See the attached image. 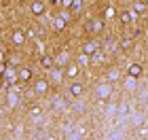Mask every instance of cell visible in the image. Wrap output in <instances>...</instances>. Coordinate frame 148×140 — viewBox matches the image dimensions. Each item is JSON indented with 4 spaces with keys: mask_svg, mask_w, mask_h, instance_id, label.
Masks as SVG:
<instances>
[{
    "mask_svg": "<svg viewBox=\"0 0 148 140\" xmlns=\"http://www.w3.org/2000/svg\"><path fill=\"white\" fill-rule=\"evenodd\" d=\"M30 11H32V15H45V11H47V0H30Z\"/></svg>",
    "mask_w": 148,
    "mask_h": 140,
    "instance_id": "6da1fadb",
    "label": "cell"
},
{
    "mask_svg": "<svg viewBox=\"0 0 148 140\" xmlns=\"http://www.w3.org/2000/svg\"><path fill=\"white\" fill-rule=\"evenodd\" d=\"M32 89H34L36 96H45V93L51 89V81H49V79H38V81L34 83V87H32Z\"/></svg>",
    "mask_w": 148,
    "mask_h": 140,
    "instance_id": "7a4b0ae2",
    "label": "cell"
},
{
    "mask_svg": "<svg viewBox=\"0 0 148 140\" xmlns=\"http://www.w3.org/2000/svg\"><path fill=\"white\" fill-rule=\"evenodd\" d=\"M95 96L99 98V100H108L110 96H112V87H110V83L106 81V83H99L97 87H95Z\"/></svg>",
    "mask_w": 148,
    "mask_h": 140,
    "instance_id": "3957f363",
    "label": "cell"
},
{
    "mask_svg": "<svg viewBox=\"0 0 148 140\" xmlns=\"http://www.w3.org/2000/svg\"><path fill=\"white\" fill-rule=\"evenodd\" d=\"M25 41H28V34H25V30H13L11 34V43L15 47H23Z\"/></svg>",
    "mask_w": 148,
    "mask_h": 140,
    "instance_id": "277c9868",
    "label": "cell"
},
{
    "mask_svg": "<svg viewBox=\"0 0 148 140\" xmlns=\"http://www.w3.org/2000/svg\"><path fill=\"white\" fill-rule=\"evenodd\" d=\"M17 81L19 83H30L32 81V68H28V66H19L17 68Z\"/></svg>",
    "mask_w": 148,
    "mask_h": 140,
    "instance_id": "5b68a950",
    "label": "cell"
},
{
    "mask_svg": "<svg viewBox=\"0 0 148 140\" xmlns=\"http://www.w3.org/2000/svg\"><path fill=\"white\" fill-rule=\"evenodd\" d=\"M78 72H80L78 64H76V62H70V64L64 68V77H66V79H70V81H74V79L78 77Z\"/></svg>",
    "mask_w": 148,
    "mask_h": 140,
    "instance_id": "8992f818",
    "label": "cell"
},
{
    "mask_svg": "<svg viewBox=\"0 0 148 140\" xmlns=\"http://www.w3.org/2000/svg\"><path fill=\"white\" fill-rule=\"evenodd\" d=\"M99 51V45L95 43V41H87V43H83V49H80V53H85V55H95V53Z\"/></svg>",
    "mask_w": 148,
    "mask_h": 140,
    "instance_id": "52a82bcc",
    "label": "cell"
},
{
    "mask_svg": "<svg viewBox=\"0 0 148 140\" xmlns=\"http://www.w3.org/2000/svg\"><path fill=\"white\" fill-rule=\"evenodd\" d=\"M68 91H70V96L72 98H80L85 93V85L80 83V81H72L70 83V87H68Z\"/></svg>",
    "mask_w": 148,
    "mask_h": 140,
    "instance_id": "ba28073f",
    "label": "cell"
},
{
    "mask_svg": "<svg viewBox=\"0 0 148 140\" xmlns=\"http://www.w3.org/2000/svg\"><path fill=\"white\" fill-rule=\"evenodd\" d=\"M40 68L53 70V68H55V57L49 55V53H42V55H40Z\"/></svg>",
    "mask_w": 148,
    "mask_h": 140,
    "instance_id": "9c48e42d",
    "label": "cell"
},
{
    "mask_svg": "<svg viewBox=\"0 0 148 140\" xmlns=\"http://www.w3.org/2000/svg\"><path fill=\"white\" fill-rule=\"evenodd\" d=\"M89 32H91V34H102V32H104V21L99 17H93L89 21Z\"/></svg>",
    "mask_w": 148,
    "mask_h": 140,
    "instance_id": "30bf717a",
    "label": "cell"
},
{
    "mask_svg": "<svg viewBox=\"0 0 148 140\" xmlns=\"http://www.w3.org/2000/svg\"><path fill=\"white\" fill-rule=\"evenodd\" d=\"M144 74V68H142V64H131L129 68H127V77H133V79H140Z\"/></svg>",
    "mask_w": 148,
    "mask_h": 140,
    "instance_id": "8fae6325",
    "label": "cell"
},
{
    "mask_svg": "<svg viewBox=\"0 0 148 140\" xmlns=\"http://www.w3.org/2000/svg\"><path fill=\"white\" fill-rule=\"evenodd\" d=\"M68 64H70V53H68V51H62V53L55 57V66H59V68H66Z\"/></svg>",
    "mask_w": 148,
    "mask_h": 140,
    "instance_id": "7c38bea8",
    "label": "cell"
},
{
    "mask_svg": "<svg viewBox=\"0 0 148 140\" xmlns=\"http://www.w3.org/2000/svg\"><path fill=\"white\" fill-rule=\"evenodd\" d=\"M66 23H68V21L59 15V17H53V23H51V26H53V30H55V32H62V30L66 28Z\"/></svg>",
    "mask_w": 148,
    "mask_h": 140,
    "instance_id": "4fadbf2b",
    "label": "cell"
},
{
    "mask_svg": "<svg viewBox=\"0 0 148 140\" xmlns=\"http://www.w3.org/2000/svg\"><path fill=\"white\" fill-rule=\"evenodd\" d=\"M70 13H72V17H76L83 13V0H74L72 6H70Z\"/></svg>",
    "mask_w": 148,
    "mask_h": 140,
    "instance_id": "5bb4252c",
    "label": "cell"
},
{
    "mask_svg": "<svg viewBox=\"0 0 148 140\" xmlns=\"http://www.w3.org/2000/svg\"><path fill=\"white\" fill-rule=\"evenodd\" d=\"M133 19H136V13H133V11H123V13H121V21H123L125 26H129Z\"/></svg>",
    "mask_w": 148,
    "mask_h": 140,
    "instance_id": "9a60e30c",
    "label": "cell"
},
{
    "mask_svg": "<svg viewBox=\"0 0 148 140\" xmlns=\"http://www.w3.org/2000/svg\"><path fill=\"white\" fill-rule=\"evenodd\" d=\"M121 79V70L119 68H110L108 70V83H114V81H119Z\"/></svg>",
    "mask_w": 148,
    "mask_h": 140,
    "instance_id": "2e32d148",
    "label": "cell"
},
{
    "mask_svg": "<svg viewBox=\"0 0 148 140\" xmlns=\"http://www.w3.org/2000/svg\"><path fill=\"white\" fill-rule=\"evenodd\" d=\"M40 115H42V106H40V104L30 106V117H40Z\"/></svg>",
    "mask_w": 148,
    "mask_h": 140,
    "instance_id": "e0dca14e",
    "label": "cell"
},
{
    "mask_svg": "<svg viewBox=\"0 0 148 140\" xmlns=\"http://www.w3.org/2000/svg\"><path fill=\"white\" fill-rule=\"evenodd\" d=\"M136 81H138V79H133V77H127V79H125V87L129 89V91H133V89H136Z\"/></svg>",
    "mask_w": 148,
    "mask_h": 140,
    "instance_id": "ac0fdd59",
    "label": "cell"
},
{
    "mask_svg": "<svg viewBox=\"0 0 148 140\" xmlns=\"http://www.w3.org/2000/svg\"><path fill=\"white\" fill-rule=\"evenodd\" d=\"M146 11V4L142 0H138V2H133V13H144Z\"/></svg>",
    "mask_w": 148,
    "mask_h": 140,
    "instance_id": "d6986e66",
    "label": "cell"
},
{
    "mask_svg": "<svg viewBox=\"0 0 148 140\" xmlns=\"http://www.w3.org/2000/svg\"><path fill=\"white\" fill-rule=\"evenodd\" d=\"M17 102H19V96H17V93H13V91H11V93H9V104H11V106H15Z\"/></svg>",
    "mask_w": 148,
    "mask_h": 140,
    "instance_id": "ffe728a7",
    "label": "cell"
},
{
    "mask_svg": "<svg viewBox=\"0 0 148 140\" xmlns=\"http://www.w3.org/2000/svg\"><path fill=\"white\" fill-rule=\"evenodd\" d=\"M72 2H74V0H62V4H59V9H64V11H70Z\"/></svg>",
    "mask_w": 148,
    "mask_h": 140,
    "instance_id": "44dd1931",
    "label": "cell"
},
{
    "mask_svg": "<svg viewBox=\"0 0 148 140\" xmlns=\"http://www.w3.org/2000/svg\"><path fill=\"white\" fill-rule=\"evenodd\" d=\"M121 47H123V49H129V47H131V41H125V38H123V41H121Z\"/></svg>",
    "mask_w": 148,
    "mask_h": 140,
    "instance_id": "7402d4cb",
    "label": "cell"
},
{
    "mask_svg": "<svg viewBox=\"0 0 148 140\" xmlns=\"http://www.w3.org/2000/svg\"><path fill=\"white\" fill-rule=\"evenodd\" d=\"M142 121H144V119H142V115H136V117H133V123H136V125H140Z\"/></svg>",
    "mask_w": 148,
    "mask_h": 140,
    "instance_id": "603a6c76",
    "label": "cell"
},
{
    "mask_svg": "<svg viewBox=\"0 0 148 140\" xmlns=\"http://www.w3.org/2000/svg\"><path fill=\"white\" fill-rule=\"evenodd\" d=\"M2 62H6V53H4V49H0V64Z\"/></svg>",
    "mask_w": 148,
    "mask_h": 140,
    "instance_id": "cb8c5ba5",
    "label": "cell"
},
{
    "mask_svg": "<svg viewBox=\"0 0 148 140\" xmlns=\"http://www.w3.org/2000/svg\"><path fill=\"white\" fill-rule=\"evenodd\" d=\"M108 112H110V115H112V112H116V106L110 104V106H108Z\"/></svg>",
    "mask_w": 148,
    "mask_h": 140,
    "instance_id": "d4e9b609",
    "label": "cell"
},
{
    "mask_svg": "<svg viewBox=\"0 0 148 140\" xmlns=\"http://www.w3.org/2000/svg\"><path fill=\"white\" fill-rule=\"evenodd\" d=\"M49 2H51L53 6H59V4H62V0H49Z\"/></svg>",
    "mask_w": 148,
    "mask_h": 140,
    "instance_id": "484cf974",
    "label": "cell"
},
{
    "mask_svg": "<svg viewBox=\"0 0 148 140\" xmlns=\"http://www.w3.org/2000/svg\"><path fill=\"white\" fill-rule=\"evenodd\" d=\"M2 85H4V77L0 74V87H2Z\"/></svg>",
    "mask_w": 148,
    "mask_h": 140,
    "instance_id": "4316f807",
    "label": "cell"
},
{
    "mask_svg": "<svg viewBox=\"0 0 148 140\" xmlns=\"http://www.w3.org/2000/svg\"><path fill=\"white\" fill-rule=\"evenodd\" d=\"M142 2H144V4H146V6H148V0H142Z\"/></svg>",
    "mask_w": 148,
    "mask_h": 140,
    "instance_id": "83f0119b",
    "label": "cell"
},
{
    "mask_svg": "<svg viewBox=\"0 0 148 140\" xmlns=\"http://www.w3.org/2000/svg\"><path fill=\"white\" fill-rule=\"evenodd\" d=\"M19 2H28V0H19Z\"/></svg>",
    "mask_w": 148,
    "mask_h": 140,
    "instance_id": "f1b7e54d",
    "label": "cell"
}]
</instances>
